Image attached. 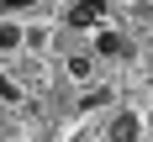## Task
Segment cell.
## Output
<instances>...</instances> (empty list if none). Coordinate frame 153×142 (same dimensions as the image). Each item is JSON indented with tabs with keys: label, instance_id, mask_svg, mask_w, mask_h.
Returning <instances> with one entry per match:
<instances>
[{
	"label": "cell",
	"instance_id": "1",
	"mask_svg": "<svg viewBox=\"0 0 153 142\" xmlns=\"http://www.w3.org/2000/svg\"><path fill=\"white\" fill-rule=\"evenodd\" d=\"M63 21H69L74 32H90V26H100V21H106V0H69Z\"/></svg>",
	"mask_w": 153,
	"mask_h": 142
},
{
	"label": "cell",
	"instance_id": "2",
	"mask_svg": "<svg viewBox=\"0 0 153 142\" xmlns=\"http://www.w3.org/2000/svg\"><path fill=\"white\" fill-rule=\"evenodd\" d=\"M106 142H143V116H132V110L111 116V132H106Z\"/></svg>",
	"mask_w": 153,
	"mask_h": 142
},
{
	"label": "cell",
	"instance_id": "3",
	"mask_svg": "<svg viewBox=\"0 0 153 142\" xmlns=\"http://www.w3.org/2000/svg\"><path fill=\"white\" fill-rule=\"evenodd\" d=\"M95 53H100V58H132V42H127L122 32H100V37H95Z\"/></svg>",
	"mask_w": 153,
	"mask_h": 142
},
{
	"label": "cell",
	"instance_id": "4",
	"mask_svg": "<svg viewBox=\"0 0 153 142\" xmlns=\"http://www.w3.org/2000/svg\"><path fill=\"white\" fill-rule=\"evenodd\" d=\"M21 37H27V32L16 26V21H0V53H16V47H21Z\"/></svg>",
	"mask_w": 153,
	"mask_h": 142
},
{
	"label": "cell",
	"instance_id": "5",
	"mask_svg": "<svg viewBox=\"0 0 153 142\" xmlns=\"http://www.w3.org/2000/svg\"><path fill=\"white\" fill-rule=\"evenodd\" d=\"M69 74H74V79H90L95 74V58H90V53H74V58H69Z\"/></svg>",
	"mask_w": 153,
	"mask_h": 142
},
{
	"label": "cell",
	"instance_id": "6",
	"mask_svg": "<svg viewBox=\"0 0 153 142\" xmlns=\"http://www.w3.org/2000/svg\"><path fill=\"white\" fill-rule=\"evenodd\" d=\"M16 100H21V90H16V84H11V79H5V74H0V105H16Z\"/></svg>",
	"mask_w": 153,
	"mask_h": 142
},
{
	"label": "cell",
	"instance_id": "7",
	"mask_svg": "<svg viewBox=\"0 0 153 142\" xmlns=\"http://www.w3.org/2000/svg\"><path fill=\"white\" fill-rule=\"evenodd\" d=\"M106 100H111V90H90L85 100H79V105H85V110H95V105H106Z\"/></svg>",
	"mask_w": 153,
	"mask_h": 142
},
{
	"label": "cell",
	"instance_id": "8",
	"mask_svg": "<svg viewBox=\"0 0 153 142\" xmlns=\"http://www.w3.org/2000/svg\"><path fill=\"white\" fill-rule=\"evenodd\" d=\"M27 5H37V0H0V11H5V16H16V11H27Z\"/></svg>",
	"mask_w": 153,
	"mask_h": 142
},
{
	"label": "cell",
	"instance_id": "9",
	"mask_svg": "<svg viewBox=\"0 0 153 142\" xmlns=\"http://www.w3.org/2000/svg\"><path fill=\"white\" fill-rule=\"evenodd\" d=\"M0 132H5V116H0Z\"/></svg>",
	"mask_w": 153,
	"mask_h": 142
}]
</instances>
